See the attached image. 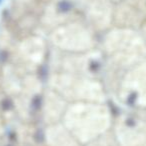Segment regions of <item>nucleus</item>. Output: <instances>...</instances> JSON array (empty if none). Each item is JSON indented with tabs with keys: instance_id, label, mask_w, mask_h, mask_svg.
<instances>
[{
	"instance_id": "1",
	"label": "nucleus",
	"mask_w": 146,
	"mask_h": 146,
	"mask_svg": "<svg viewBox=\"0 0 146 146\" xmlns=\"http://www.w3.org/2000/svg\"><path fill=\"white\" fill-rule=\"evenodd\" d=\"M61 123L82 146L107 134L114 124L106 102L69 103Z\"/></svg>"
},
{
	"instance_id": "4",
	"label": "nucleus",
	"mask_w": 146,
	"mask_h": 146,
	"mask_svg": "<svg viewBox=\"0 0 146 146\" xmlns=\"http://www.w3.org/2000/svg\"><path fill=\"white\" fill-rule=\"evenodd\" d=\"M102 51L107 63L118 66L131 65L146 59V44L135 29L113 26L104 33Z\"/></svg>"
},
{
	"instance_id": "14",
	"label": "nucleus",
	"mask_w": 146,
	"mask_h": 146,
	"mask_svg": "<svg viewBox=\"0 0 146 146\" xmlns=\"http://www.w3.org/2000/svg\"><path fill=\"white\" fill-rule=\"evenodd\" d=\"M82 1H84V2L86 3V2H87V1H89V0H82Z\"/></svg>"
},
{
	"instance_id": "9",
	"label": "nucleus",
	"mask_w": 146,
	"mask_h": 146,
	"mask_svg": "<svg viewBox=\"0 0 146 146\" xmlns=\"http://www.w3.org/2000/svg\"><path fill=\"white\" fill-rule=\"evenodd\" d=\"M146 22V0H122L114 5V26L139 30Z\"/></svg>"
},
{
	"instance_id": "11",
	"label": "nucleus",
	"mask_w": 146,
	"mask_h": 146,
	"mask_svg": "<svg viewBox=\"0 0 146 146\" xmlns=\"http://www.w3.org/2000/svg\"><path fill=\"white\" fill-rule=\"evenodd\" d=\"M45 142L47 146H82L61 122L47 125Z\"/></svg>"
},
{
	"instance_id": "13",
	"label": "nucleus",
	"mask_w": 146,
	"mask_h": 146,
	"mask_svg": "<svg viewBox=\"0 0 146 146\" xmlns=\"http://www.w3.org/2000/svg\"><path fill=\"white\" fill-rule=\"evenodd\" d=\"M111 2H113L114 4H116V3H118V2H120V1H122V0H110Z\"/></svg>"
},
{
	"instance_id": "12",
	"label": "nucleus",
	"mask_w": 146,
	"mask_h": 146,
	"mask_svg": "<svg viewBox=\"0 0 146 146\" xmlns=\"http://www.w3.org/2000/svg\"><path fill=\"white\" fill-rule=\"evenodd\" d=\"M138 31H139L140 35H141V37L143 38L144 42H145V44H146V22L144 23L143 25H142L141 28H140Z\"/></svg>"
},
{
	"instance_id": "2",
	"label": "nucleus",
	"mask_w": 146,
	"mask_h": 146,
	"mask_svg": "<svg viewBox=\"0 0 146 146\" xmlns=\"http://www.w3.org/2000/svg\"><path fill=\"white\" fill-rule=\"evenodd\" d=\"M106 65L105 87L123 103L146 110V59L126 66Z\"/></svg>"
},
{
	"instance_id": "5",
	"label": "nucleus",
	"mask_w": 146,
	"mask_h": 146,
	"mask_svg": "<svg viewBox=\"0 0 146 146\" xmlns=\"http://www.w3.org/2000/svg\"><path fill=\"white\" fill-rule=\"evenodd\" d=\"M49 41L63 53L84 54L95 51L96 33L78 18H68L53 27L49 32Z\"/></svg>"
},
{
	"instance_id": "8",
	"label": "nucleus",
	"mask_w": 146,
	"mask_h": 146,
	"mask_svg": "<svg viewBox=\"0 0 146 146\" xmlns=\"http://www.w3.org/2000/svg\"><path fill=\"white\" fill-rule=\"evenodd\" d=\"M114 5L110 0H89L85 3L84 20L96 34H104L114 26Z\"/></svg>"
},
{
	"instance_id": "10",
	"label": "nucleus",
	"mask_w": 146,
	"mask_h": 146,
	"mask_svg": "<svg viewBox=\"0 0 146 146\" xmlns=\"http://www.w3.org/2000/svg\"><path fill=\"white\" fill-rule=\"evenodd\" d=\"M69 102L53 89L48 87L43 96L42 114L47 125L61 122Z\"/></svg>"
},
{
	"instance_id": "3",
	"label": "nucleus",
	"mask_w": 146,
	"mask_h": 146,
	"mask_svg": "<svg viewBox=\"0 0 146 146\" xmlns=\"http://www.w3.org/2000/svg\"><path fill=\"white\" fill-rule=\"evenodd\" d=\"M48 87L59 93L69 103L106 102V87L93 75L53 71Z\"/></svg>"
},
{
	"instance_id": "6",
	"label": "nucleus",
	"mask_w": 146,
	"mask_h": 146,
	"mask_svg": "<svg viewBox=\"0 0 146 146\" xmlns=\"http://www.w3.org/2000/svg\"><path fill=\"white\" fill-rule=\"evenodd\" d=\"M112 132L119 146H146V110L121 115L113 124Z\"/></svg>"
},
{
	"instance_id": "7",
	"label": "nucleus",
	"mask_w": 146,
	"mask_h": 146,
	"mask_svg": "<svg viewBox=\"0 0 146 146\" xmlns=\"http://www.w3.org/2000/svg\"><path fill=\"white\" fill-rule=\"evenodd\" d=\"M14 51L17 64L21 65V69L31 72L44 61L47 51L46 42L40 36L29 34L19 41Z\"/></svg>"
}]
</instances>
